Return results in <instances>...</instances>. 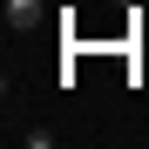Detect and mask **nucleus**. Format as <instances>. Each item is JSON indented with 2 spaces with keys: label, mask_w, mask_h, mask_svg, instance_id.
<instances>
[{
  "label": "nucleus",
  "mask_w": 149,
  "mask_h": 149,
  "mask_svg": "<svg viewBox=\"0 0 149 149\" xmlns=\"http://www.w3.org/2000/svg\"><path fill=\"white\" fill-rule=\"evenodd\" d=\"M7 27L14 34H34L41 27V0H7Z\"/></svg>",
  "instance_id": "nucleus-1"
},
{
  "label": "nucleus",
  "mask_w": 149,
  "mask_h": 149,
  "mask_svg": "<svg viewBox=\"0 0 149 149\" xmlns=\"http://www.w3.org/2000/svg\"><path fill=\"white\" fill-rule=\"evenodd\" d=\"M115 7H136V0H115Z\"/></svg>",
  "instance_id": "nucleus-2"
}]
</instances>
